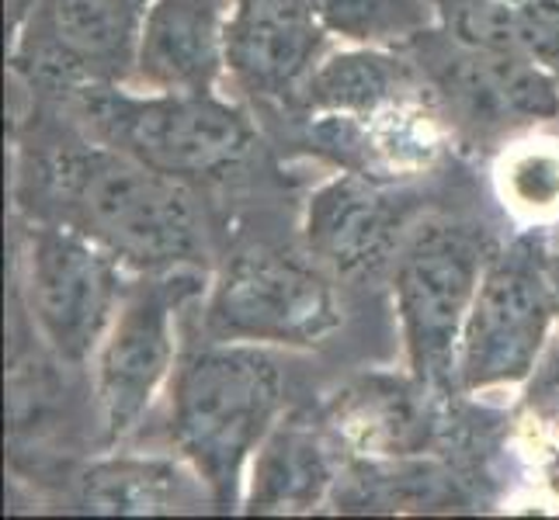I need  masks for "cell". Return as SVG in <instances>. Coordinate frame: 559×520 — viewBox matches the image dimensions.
Instances as JSON below:
<instances>
[{
  "label": "cell",
  "instance_id": "cell-18",
  "mask_svg": "<svg viewBox=\"0 0 559 520\" xmlns=\"http://www.w3.org/2000/svg\"><path fill=\"white\" fill-rule=\"evenodd\" d=\"M317 22L352 43H411L431 28V0H306Z\"/></svg>",
  "mask_w": 559,
  "mask_h": 520
},
{
  "label": "cell",
  "instance_id": "cell-6",
  "mask_svg": "<svg viewBox=\"0 0 559 520\" xmlns=\"http://www.w3.org/2000/svg\"><path fill=\"white\" fill-rule=\"evenodd\" d=\"M341 323L334 288L313 261L247 246L223 267L209 326L229 340L317 343Z\"/></svg>",
  "mask_w": 559,
  "mask_h": 520
},
{
  "label": "cell",
  "instance_id": "cell-1",
  "mask_svg": "<svg viewBox=\"0 0 559 520\" xmlns=\"http://www.w3.org/2000/svg\"><path fill=\"white\" fill-rule=\"evenodd\" d=\"M63 226L143 271H185L205 257V226L185 181L115 146L56 157L46 170Z\"/></svg>",
  "mask_w": 559,
  "mask_h": 520
},
{
  "label": "cell",
  "instance_id": "cell-17",
  "mask_svg": "<svg viewBox=\"0 0 559 520\" xmlns=\"http://www.w3.org/2000/svg\"><path fill=\"white\" fill-rule=\"evenodd\" d=\"M407 87V70L379 52H344L313 66L302 84L306 101L331 114H369Z\"/></svg>",
  "mask_w": 559,
  "mask_h": 520
},
{
  "label": "cell",
  "instance_id": "cell-5",
  "mask_svg": "<svg viewBox=\"0 0 559 520\" xmlns=\"http://www.w3.org/2000/svg\"><path fill=\"white\" fill-rule=\"evenodd\" d=\"M556 313L552 264L535 240H518L490 257L459 347L466 389L522 382L538 364Z\"/></svg>",
  "mask_w": 559,
  "mask_h": 520
},
{
  "label": "cell",
  "instance_id": "cell-8",
  "mask_svg": "<svg viewBox=\"0 0 559 520\" xmlns=\"http://www.w3.org/2000/svg\"><path fill=\"white\" fill-rule=\"evenodd\" d=\"M153 0H38L17 32L14 63L56 84H105L136 66Z\"/></svg>",
  "mask_w": 559,
  "mask_h": 520
},
{
  "label": "cell",
  "instance_id": "cell-21",
  "mask_svg": "<svg viewBox=\"0 0 559 520\" xmlns=\"http://www.w3.org/2000/svg\"><path fill=\"white\" fill-rule=\"evenodd\" d=\"M552 285H556V313H559V264H552Z\"/></svg>",
  "mask_w": 559,
  "mask_h": 520
},
{
  "label": "cell",
  "instance_id": "cell-9",
  "mask_svg": "<svg viewBox=\"0 0 559 520\" xmlns=\"http://www.w3.org/2000/svg\"><path fill=\"white\" fill-rule=\"evenodd\" d=\"M185 278L140 285L122 299L98 358V396L108 440L126 437L146 413L175 358L170 313L185 295Z\"/></svg>",
  "mask_w": 559,
  "mask_h": 520
},
{
  "label": "cell",
  "instance_id": "cell-16",
  "mask_svg": "<svg viewBox=\"0 0 559 520\" xmlns=\"http://www.w3.org/2000/svg\"><path fill=\"white\" fill-rule=\"evenodd\" d=\"M191 499V483L167 461H108L81 483L91 513H170Z\"/></svg>",
  "mask_w": 559,
  "mask_h": 520
},
{
  "label": "cell",
  "instance_id": "cell-7",
  "mask_svg": "<svg viewBox=\"0 0 559 520\" xmlns=\"http://www.w3.org/2000/svg\"><path fill=\"white\" fill-rule=\"evenodd\" d=\"M28 305L43 337L67 361H84L119 313L115 257L70 226H38L28 237Z\"/></svg>",
  "mask_w": 559,
  "mask_h": 520
},
{
  "label": "cell",
  "instance_id": "cell-4",
  "mask_svg": "<svg viewBox=\"0 0 559 520\" xmlns=\"http://www.w3.org/2000/svg\"><path fill=\"white\" fill-rule=\"evenodd\" d=\"M487 240L469 226L428 222L400 246L396 310L420 382H449L479 281L490 264Z\"/></svg>",
  "mask_w": 559,
  "mask_h": 520
},
{
  "label": "cell",
  "instance_id": "cell-13",
  "mask_svg": "<svg viewBox=\"0 0 559 520\" xmlns=\"http://www.w3.org/2000/svg\"><path fill=\"white\" fill-rule=\"evenodd\" d=\"M226 63L216 0H153L136 49L140 81L164 94L209 90Z\"/></svg>",
  "mask_w": 559,
  "mask_h": 520
},
{
  "label": "cell",
  "instance_id": "cell-10",
  "mask_svg": "<svg viewBox=\"0 0 559 520\" xmlns=\"http://www.w3.org/2000/svg\"><path fill=\"white\" fill-rule=\"evenodd\" d=\"M323 35L306 0H234L226 63L254 94H288L310 81Z\"/></svg>",
  "mask_w": 559,
  "mask_h": 520
},
{
  "label": "cell",
  "instance_id": "cell-12",
  "mask_svg": "<svg viewBox=\"0 0 559 520\" xmlns=\"http://www.w3.org/2000/svg\"><path fill=\"white\" fill-rule=\"evenodd\" d=\"M438 84L469 122L497 129L511 122L552 119L559 94L525 56L459 43L455 56H438Z\"/></svg>",
  "mask_w": 559,
  "mask_h": 520
},
{
  "label": "cell",
  "instance_id": "cell-11",
  "mask_svg": "<svg viewBox=\"0 0 559 520\" xmlns=\"http://www.w3.org/2000/svg\"><path fill=\"white\" fill-rule=\"evenodd\" d=\"M403 208L369 181L341 178L317 191L306 216V240L317 264L334 275H376L400 250Z\"/></svg>",
  "mask_w": 559,
  "mask_h": 520
},
{
  "label": "cell",
  "instance_id": "cell-19",
  "mask_svg": "<svg viewBox=\"0 0 559 520\" xmlns=\"http://www.w3.org/2000/svg\"><path fill=\"white\" fill-rule=\"evenodd\" d=\"M535 368H538V375H535L532 392H528L532 407L546 423L559 427V347H552V351L546 354V361L535 364Z\"/></svg>",
  "mask_w": 559,
  "mask_h": 520
},
{
  "label": "cell",
  "instance_id": "cell-14",
  "mask_svg": "<svg viewBox=\"0 0 559 520\" xmlns=\"http://www.w3.org/2000/svg\"><path fill=\"white\" fill-rule=\"evenodd\" d=\"M334 483V458L323 437L306 423L288 420L272 427L254 458L250 483V510L293 513L320 504L326 486Z\"/></svg>",
  "mask_w": 559,
  "mask_h": 520
},
{
  "label": "cell",
  "instance_id": "cell-15",
  "mask_svg": "<svg viewBox=\"0 0 559 520\" xmlns=\"http://www.w3.org/2000/svg\"><path fill=\"white\" fill-rule=\"evenodd\" d=\"M459 43L559 66V0H445Z\"/></svg>",
  "mask_w": 559,
  "mask_h": 520
},
{
  "label": "cell",
  "instance_id": "cell-2",
  "mask_svg": "<svg viewBox=\"0 0 559 520\" xmlns=\"http://www.w3.org/2000/svg\"><path fill=\"white\" fill-rule=\"evenodd\" d=\"M278 410L282 368L261 347L219 343L181 364L170 434L219 507L237 499L247 458L272 434Z\"/></svg>",
  "mask_w": 559,
  "mask_h": 520
},
{
  "label": "cell",
  "instance_id": "cell-20",
  "mask_svg": "<svg viewBox=\"0 0 559 520\" xmlns=\"http://www.w3.org/2000/svg\"><path fill=\"white\" fill-rule=\"evenodd\" d=\"M38 4V0H8V17H11V28L22 32V25L28 22L32 8Z\"/></svg>",
  "mask_w": 559,
  "mask_h": 520
},
{
  "label": "cell",
  "instance_id": "cell-3",
  "mask_svg": "<svg viewBox=\"0 0 559 520\" xmlns=\"http://www.w3.org/2000/svg\"><path fill=\"white\" fill-rule=\"evenodd\" d=\"M87 114L108 146L178 181H209L237 170L258 136L250 119L209 90L157 94V98H105L91 101Z\"/></svg>",
  "mask_w": 559,
  "mask_h": 520
}]
</instances>
